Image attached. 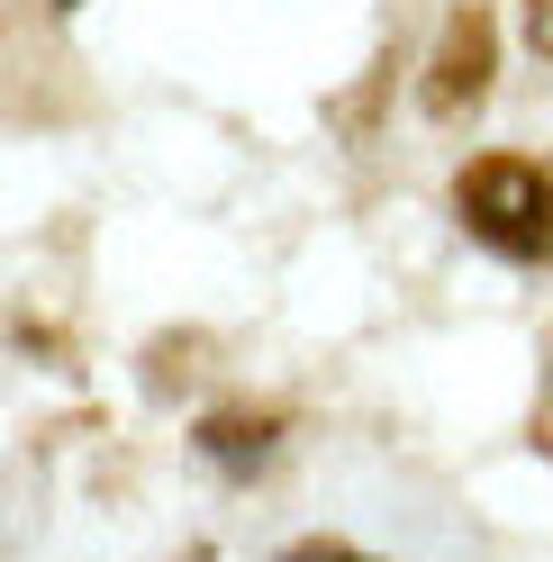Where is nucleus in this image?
Masks as SVG:
<instances>
[{"label": "nucleus", "instance_id": "3", "mask_svg": "<svg viewBox=\"0 0 553 562\" xmlns=\"http://www.w3.org/2000/svg\"><path fill=\"white\" fill-rule=\"evenodd\" d=\"M272 445V417H210V427H200V453H218V463H236V453H263Z\"/></svg>", "mask_w": 553, "mask_h": 562}, {"label": "nucleus", "instance_id": "4", "mask_svg": "<svg viewBox=\"0 0 553 562\" xmlns=\"http://www.w3.org/2000/svg\"><path fill=\"white\" fill-rule=\"evenodd\" d=\"M527 46L553 64V0H527Z\"/></svg>", "mask_w": 553, "mask_h": 562}, {"label": "nucleus", "instance_id": "2", "mask_svg": "<svg viewBox=\"0 0 553 562\" xmlns=\"http://www.w3.org/2000/svg\"><path fill=\"white\" fill-rule=\"evenodd\" d=\"M490 64H499V27H490V10H454V19H444V37H436V55H427V82H418L427 119H463V110H481Z\"/></svg>", "mask_w": 553, "mask_h": 562}, {"label": "nucleus", "instance_id": "1", "mask_svg": "<svg viewBox=\"0 0 553 562\" xmlns=\"http://www.w3.org/2000/svg\"><path fill=\"white\" fill-rule=\"evenodd\" d=\"M463 227L508 263H553V172L527 155H472L454 182Z\"/></svg>", "mask_w": 553, "mask_h": 562}, {"label": "nucleus", "instance_id": "5", "mask_svg": "<svg viewBox=\"0 0 553 562\" xmlns=\"http://www.w3.org/2000/svg\"><path fill=\"white\" fill-rule=\"evenodd\" d=\"M282 562H372V553H345V544H300V553H282Z\"/></svg>", "mask_w": 553, "mask_h": 562}, {"label": "nucleus", "instance_id": "7", "mask_svg": "<svg viewBox=\"0 0 553 562\" xmlns=\"http://www.w3.org/2000/svg\"><path fill=\"white\" fill-rule=\"evenodd\" d=\"M55 10H82V0H55Z\"/></svg>", "mask_w": 553, "mask_h": 562}, {"label": "nucleus", "instance_id": "6", "mask_svg": "<svg viewBox=\"0 0 553 562\" xmlns=\"http://www.w3.org/2000/svg\"><path fill=\"white\" fill-rule=\"evenodd\" d=\"M535 436H544V453H553V363H544V400H535Z\"/></svg>", "mask_w": 553, "mask_h": 562}]
</instances>
